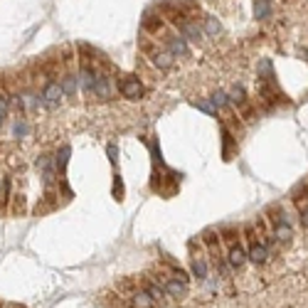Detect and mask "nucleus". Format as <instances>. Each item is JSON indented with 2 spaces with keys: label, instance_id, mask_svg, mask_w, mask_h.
I'll return each mask as SVG.
<instances>
[{
  "label": "nucleus",
  "instance_id": "obj_1",
  "mask_svg": "<svg viewBox=\"0 0 308 308\" xmlns=\"http://www.w3.org/2000/svg\"><path fill=\"white\" fill-rule=\"evenodd\" d=\"M244 234H246V259L254 264V266H261V264H266L269 261V249L261 244V242H256V237H254V225H244Z\"/></svg>",
  "mask_w": 308,
  "mask_h": 308
},
{
  "label": "nucleus",
  "instance_id": "obj_2",
  "mask_svg": "<svg viewBox=\"0 0 308 308\" xmlns=\"http://www.w3.org/2000/svg\"><path fill=\"white\" fill-rule=\"evenodd\" d=\"M119 91H121L123 99H128V101H138L141 96H143V84H141V79L138 77H123L121 81H119Z\"/></svg>",
  "mask_w": 308,
  "mask_h": 308
},
{
  "label": "nucleus",
  "instance_id": "obj_3",
  "mask_svg": "<svg viewBox=\"0 0 308 308\" xmlns=\"http://www.w3.org/2000/svg\"><path fill=\"white\" fill-rule=\"evenodd\" d=\"M62 86L57 79H52V81H47L45 84V89H42V99H40V104H45L47 109H57L62 101Z\"/></svg>",
  "mask_w": 308,
  "mask_h": 308
},
{
  "label": "nucleus",
  "instance_id": "obj_4",
  "mask_svg": "<svg viewBox=\"0 0 308 308\" xmlns=\"http://www.w3.org/2000/svg\"><path fill=\"white\" fill-rule=\"evenodd\" d=\"M96 77H99V72H96L89 62H81L77 81H79V86H81L86 94H91V89H94V84H96Z\"/></svg>",
  "mask_w": 308,
  "mask_h": 308
},
{
  "label": "nucleus",
  "instance_id": "obj_5",
  "mask_svg": "<svg viewBox=\"0 0 308 308\" xmlns=\"http://www.w3.org/2000/svg\"><path fill=\"white\" fill-rule=\"evenodd\" d=\"M165 50H168L173 57H187V55H190L187 40H185L183 35H170V37H165Z\"/></svg>",
  "mask_w": 308,
  "mask_h": 308
},
{
  "label": "nucleus",
  "instance_id": "obj_6",
  "mask_svg": "<svg viewBox=\"0 0 308 308\" xmlns=\"http://www.w3.org/2000/svg\"><path fill=\"white\" fill-rule=\"evenodd\" d=\"M246 261V249L239 242H234V244H230V251H227V264L232 266V269H242Z\"/></svg>",
  "mask_w": 308,
  "mask_h": 308
},
{
  "label": "nucleus",
  "instance_id": "obj_7",
  "mask_svg": "<svg viewBox=\"0 0 308 308\" xmlns=\"http://www.w3.org/2000/svg\"><path fill=\"white\" fill-rule=\"evenodd\" d=\"M178 32L183 35L187 42H200V40L205 37L202 27H197V22H192V20H183V22L178 25Z\"/></svg>",
  "mask_w": 308,
  "mask_h": 308
},
{
  "label": "nucleus",
  "instance_id": "obj_8",
  "mask_svg": "<svg viewBox=\"0 0 308 308\" xmlns=\"http://www.w3.org/2000/svg\"><path fill=\"white\" fill-rule=\"evenodd\" d=\"M271 227H274V237H276V242H281V244H289V242H291V237H294V227H291L289 217L279 220V222L271 225Z\"/></svg>",
  "mask_w": 308,
  "mask_h": 308
},
{
  "label": "nucleus",
  "instance_id": "obj_9",
  "mask_svg": "<svg viewBox=\"0 0 308 308\" xmlns=\"http://www.w3.org/2000/svg\"><path fill=\"white\" fill-rule=\"evenodd\" d=\"M163 25H165V20H163L160 12H146L143 15V22H141V27L146 32H151V35H155L158 30H163Z\"/></svg>",
  "mask_w": 308,
  "mask_h": 308
},
{
  "label": "nucleus",
  "instance_id": "obj_10",
  "mask_svg": "<svg viewBox=\"0 0 308 308\" xmlns=\"http://www.w3.org/2000/svg\"><path fill=\"white\" fill-rule=\"evenodd\" d=\"M91 94H94L96 99H101V101L111 99V79H109L106 74H99V77H96V84H94V89H91Z\"/></svg>",
  "mask_w": 308,
  "mask_h": 308
},
{
  "label": "nucleus",
  "instance_id": "obj_11",
  "mask_svg": "<svg viewBox=\"0 0 308 308\" xmlns=\"http://www.w3.org/2000/svg\"><path fill=\"white\" fill-rule=\"evenodd\" d=\"M163 289L170 299H185L187 296V281H180V279H168L163 284Z\"/></svg>",
  "mask_w": 308,
  "mask_h": 308
},
{
  "label": "nucleus",
  "instance_id": "obj_12",
  "mask_svg": "<svg viewBox=\"0 0 308 308\" xmlns=\"http://www.w3.org/2000/svg\"><path fill=\"white\" fill-rule=\"evenodd\" d=\"M143 291H146L153 301H158V304L165 301V289H163L158 281H148V279H146V281H143Z\"/></svg>",
  "mask_w": 308,
  "mask_h": 308
},
{
  "label": "nucleus",
  "instance_id": "obj_13",
  "mask_svg": "<svg viewBox=\"0 0 308 308\" xmlns=\"http://www.w3.org/2000/svg\"><path fill=\"white\" fill-rule=\"evenodd\" d=\"M128 308H153V299L146 291H133L128 299Z\"/></svg>",
  "mask_w": 308,
  "mask_h": 308
},
{
  "label": "nucleus",
  "instance_id": "obj_14",
  "mask_svg": "<svg viewBox=\"0 0 308 308\" xmlns=\"http://www.w3.org/2000/svg\"><path fill=\"white\" fill-rule=\"evenodd\" d=\"M230 104H234L237 109H242V106H246V91H244V86L242 84H234L232 89H230Z\"/></svg>",
  "mask_w": 308,
  "mask_h": 308
},
{
  "label": "nucleus",
  "instance_id": "obj_15",
  "mask_svg": "<svg viewBox=\"0 0 308 308\" xmlns=\"http://www.w3.org/2000/svg\"><path fill=\"white\" fill-rule=\"evenodd\" d=\"M173 55L168 52V50H163V52H153V64L158 67V69H163V72H168L170 67H173Z\"/></svg>",
  "mask_w": 308,
  "mask_h": 308
},
{
  "label": "nucleus",
  "instance_id": "obj_16",
  "mask_svg": "<svg viewBox=\"0 0 308 308\" xmlns=\"http://www.w3.org/2000/svg\"><path fill=\"white\" fill-rule=\"evenodd\" d=\"M60 86H62V94H64V96H74V94H77V77L67 72L60 79Z\"/></svg>",
  "mask_w": 308,
  "mask_h": 308
},
{
  "label": "nucleus",
  "instance_id": "obj_17",
  "mask_svg": "<svg viewBox=\"0 0 308 308\" xmlns=\"http://www.w3.org/2000/svg\"><path fill=\"white\" fill-rule=\"evenodd\" d=\"M256 72H259V77H261L264 81H269V84H276V77H274V69H271V62H269V60H261V62H259Z\"/></svg>",
  "mask_w": 308,
  "mask_h": 308
},
{
  "label": "nucleus",
  "instance_id": "obj_18",
  "mask_svg": "<svg viewBox=\"0 0 308 308\" xmlns=\"http://www.w3.org/2000/svg\"><path fill=\"white\" fill-rule=\"evenodd\" d=\"M232 148H234V138H232V133L227 131V126H222V155H225V160H230Z\"/></svg>",
  "mask_w": 308,
  "mask_h": 308
},
{
  "label": "nucleus",
  "instance_id": "obj_19",
  "mask_svg": "<svg viewBox=\"0 0 308 308\" xmlns=\"http://www.w3.org/2000/svg\"><path fill=\"white\" fill-rule=\"evenodd\" d=\"M271 12V0H254V17L256 20H266Z\"/></svg>",
  "mask_w": 308,
  "mask_h": 308
},
{
  "label": "nucleus",
  "instance_id": "obj_20",
  "mask_svg": "<svg viewBox=\"0 0 308 308\" xmlns=\"http://www.w3.org/2000/svg\"><path fill=\"white\" fill-rule=\"evenodd\" d=\"M192 276H197L200 281L207 279V261L202 256H192Z\"/></svg>",
  "mask_w": 308,
  "mask_h": 308
},
{
  "label": "nucleus",
  "instance_id": "obj_21",
  "mask_svg": "<svg viewBox=\"0 0 308 308\" xmlns=\"http://www.w3.org/2000/svg\"><path fill=\"white\" fill-rule=\"evenodd\" d=\"M69 146H64L60 153H57V158H55V168H57V173H64L67 170V163H69Z\"/></svg>",
  "mask_w": 308,
  "mask_h": 308
},
{
  "label": "nucleus",
  "instance_id": "obj_22",
  "mask_svg": "<svg viewBox=\"0 0 308 308\" xmlns=\"http://www.w3.org/2000/svg\"><path fill=\"white\" fill-rule=\"evenodd\" d=\"M205 32H207L210 37H217V35L222 32L220 20H217V17H205Z\"/></svg>",
  "mask_w": 308,
  "mask_h": 308
},
{
  "label": "nucleus",
  "instance_id": "obj_23",
  "mask_svg": "<svg viewBox=\"0 0 308 308\" xmlns=\"http://www.w3.org/2000/svg\"><path fill=\"white\" fill-rule=\"evenodd\" d=\"M202 244L207 246V249H215V246H220V232H215V230H207V232L202 234Z\"/></svg>",
  "mask_w": 308,
  "mask_h": 308
},
{
  "label": "nucleus",
  "instance_id": "obj_24",
  "mask_svg": "<svg viewBox=\"0 0 308 308\" xmlns=\"http://www.w3.org/2000/svg\"><path fill=\"white\" fill-rule=\"evenodd\" d=\"M210 101L215 104V109H217V111H220V109H225V106H230V96H227V91H215Z\"/></svg>",
  "mask_w": 308,
  "mask_h": 308
},
{
  "label": "nucleus",
  "instance_id": "obj_25",
  "mask_svg": "<svg viewBox=\"0 0 308 308\" xmlns=\"http://www.w3.org/2000/svg\"><path fill=\"white\" fill-rule=\"evenodd\" d=\"M220 237H222L227 244H234V242H239V230H234V227H225V230L220 232Z\"/></svg>",
  "mask_w": 308,
  "mask_h": 308
},
{
  "label": "nucleus",
  "instance_id": "obj_26",
  "mask_svg": "<svg viewBox=\"0 0 308 308\" xmlns=\"http://www.w3.org/2000/svg\"><path fill=\"white\" fill-rule=\"evenodd\" d=\"M291 200H294V202H299V205H301V202H306V200H308V183H301L299 187H294V197H291Z\"/></svg>",
  "mask_w": 308,
  "mask_h": 308
},
{
  "label": "nucleus",
  "instance_id": "obj_27",
  "mask_svg": "<svg viewBox=\"0 0 308 308\" xmlns=\"http://www.w3.org/2000/svg\"><path fill=\"white\" fill-rule=\"evenodd\" d=\"M197 109H202L205 114H210V116H217V109H215V104L210 101V99H197V101H192Z\"/></svg>",
  "mask_w": 308,
  "mask_h": 308
},
{
  "label": "nucleus",
  "instance_id": "obj_28",
  "mask_svg": "<svg viewBox=\"0 0 308 308\" xmlns=\"http://www.w3.org/2000/svg\"><path fill=\"white\" fill-rule=\"evenodd\" d=\"M114 197H116V200H123V183H121V175H119V173L114 175Z\"/></svg>",
  "mask_w": 308,
  "mask_h": 308
},
{
  "label": "nucleus",
  "instance_id": "obj_29",
  "mask_svg": "<svg viewBox=\"0 0 308 308\" xmlns=\"http://www.w3.org/2000/svg\"><path fill=\"white\" fill-rule=\"evenodd\" d=\"M106 153H109V160L116 165V163H119V148H116V143H109V146H106Z\"/></svg>",
  "mask_w": 308,
  "mask_h": 308
},
{
  "label": "nucleus",
  "instance_id": "obj_30",
  "mask_svg": "<svg viewBox=\"0 0 308 308\" xmlns=\"http://www.w3.org/2000/svg\"><path fill=\"white\" fill-rule=\"evenodd\" d=\"M299 222H301V225H304V227H306V230H308V205H306V207H301V215H299Z\"/></svg>",
  "mask_w": 308,
  "mask_h": 308
},
{
  "label": "nucleus",
  "instance_id": "obj_31",
  "mask_svg": "<svg viewBox=\"0 0 308 308\" xmlns=\"http://www.w3.org/2000/svg\"><path fill=\"white\" fill-rule=\"evenodd\" d=\"M119 289H121V291H131V289H133V281H131V279H126V281L119 284Z\"/></svg>",
  "mask_w": 308,
  "mask_h": 308
},
{
  "label": "nucleus",
  "instance_id": "obj_32",
  "mask_svg": "<svg viewBox=\"0 0 308 308\" xmlns=\"http://www.w3.org/2000/svg\"><path fill=\"white\" fill-rule=\"evenodd\" d=\"M15 133H17V136H25V133H27V126H25V123H17V126H15Z\"/></svg>",
  "mask_w": 308,
  "mask_h": 308
},
{
  "label": "nucleus",
  "instance_id": "obj_33",
  "mask_svg": "<svg viewBox=\"0 0 308 308\" xmlns=\"http://www.w3.org/2000/svg\"><path fill=\"white\" fill-rule=\"evenodd\" d=\"M2 119H5V114H2V111H0V126H2Z\"/></svg>",
  "mask_w": 308,
  "mask_h": 308
}]
</instances>
